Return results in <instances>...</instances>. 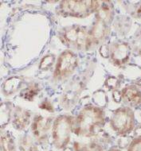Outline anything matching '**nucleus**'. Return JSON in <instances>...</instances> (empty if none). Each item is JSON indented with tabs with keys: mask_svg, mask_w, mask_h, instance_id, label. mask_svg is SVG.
<instances>
[{
	"mask_svg": "<svg viewBox=\"0 0 141 151\" xmlns=\"http://www.w3.org/2000/svg\"><path fill=\"white\" fill-rule=\"evenodd\" d=\"M105 146L93 140H90L88 143H81L77 142H73L74 151H106Z\"/></svg>",
	"mask_w": 141,
	"mask_h": 151,
	"instance_id": "16",
	"label": "nucleus"
},
{
	"mask_svg": "<svg viewBox=\"0 0 141 151\" xmlns=\"http://www.w3.org/2000/svg\"><path fill=\"white\" fill-rule=\"evenodd\" d=\"M99 53L103 58H108L109 56V45L102 44L99 48Z\"/></svg>",
	"mask_w": 141,
	"mask_h": 151,
	"instance_id": "27",
	"label": "nucleus"
},
{
	"mask_svg": "<svg viewBox=\"0 0 141 151\" xmlns=\"http://www.w3.org/2000/svg\"><path fill=\"white\" fill-rule=\"evenodd\" d=\"M57 59L58 58H56V55L53 54V53L45 55L40 60L38 68L42 72H47V71L51 70L53 67L56 65Z\"/></svg>",
	"mask_w": 141,
	"mask_h": 151,
	"instance_id": "19",
	"label": "nucleus"
},
{
	"mask_svg": "<svg viewBox=\"0 0 141 151\" xmlns=\"http://www.w3.org/2000/svg\"><path fill=\"white\" fill-rule=\"evenodd\" d=\"M18 147L20 151H39L33 138L29 135H24L19 139Z\"/></svg>",
	"mask_w": 141,
	"mask_h": 151,
	"instance_id": "20",
	"label": "nucleus"
},
{
	"mask_svg": "<svg viewBox=\"0 0 141 151\" xmlns=\"http://www.w3.org/2000/svg\"><path fill=\"white\" fill-rule=\"evenodd\" d=\"M54 120L52 117H44L41 115L34 116L31 122V132L37 143L42 146H46Z\"/></svg>",
	"mask_w": 141,
	"mask_h": 151,
	"instance_id": "8",
	"label": "nucleus"
},
{
	"mask_svg": "<svg viewBox=\"0 0 141 151\" xmlns=\"http://www.w3.org/2000/svg\"><path fill=\"white\" fill-rule=\"evenodd\" d=\"M101 1L97 0H63L56 9L57 14L65 18H85L98 10Z\"/></svg>",
	"mask_w": 141,
	"mask_h": 151,
	"instance_id": "2",
	"label": "nucleus"
},
{
	"mask_svg": "<svg viewBox=\"0 0 141 151\" xmlns=\"http://www.w3.org/2000/svg\"><path fill=\"white\" fill-rule=\"evenodd\" d=\"M110 127L117 135H128L136 127V117L132 107L124 106L115 110L111 119Z\"/></svg>",
	"mask_w": 141,
	"mask_h": 151,
	"instance_id": "5",
	"label": "nucleus"
},
{
	"mask_svg": "<svg viewBox=\"0 0 141 151\" xmlns=\"http://www.w3.org/2000/svg\"><path fill=\"white\" fill-rule=\"evenodd\" d=\"M95 18L104 22L108 25H112L115 19V7L112 1H101L99 8L95 13Z\"/></svg>",
	"mask_w": 141,
	"mask_h": 151,
	"instance_id": "12",
	"label": "nucleus"
},
{
	"mask_svg": "<svg viewBox=\"0 0 141 151\" xmlns=\"http://www.w3.org/2000/svg\"><path fill=\"white\" fill-rule=\"evenodd\" d=\"M75 117L70 115H61L56 117L53 122L51 135L53 145L58 150L67 147L73 133Z\"/></svg>",
	"mask_w": 141,
	"mask_h": 151,
	"instance_id": "4",
	"label": "nucleus"
},
{
	"mask_svg": "<svg viewBox=\"0 0 141 151\" xmlns=\"http://www.w3.org/2000/svg\"><path fill=\"white\" fill-rule=\"evenodd\" d=\"M1 151H16L14 138L10 132H5L1 135Z\"/></svg>",
	"mask_w": 141,
	"mask_h": 151,
	"instance_id": "18",
	"label": "nucleus"
},
{
	"mask_svg": "<svg viewBox=\"0 0 141 151\" xmlns=\"http://www.w3.org/2000/svg\"><path fill=\"white\" fill-rule=\"evenodd\" d=\"M24 78L21 76H11L2 84V92L5 96H11L22 88Z\"/></svg>",
	"mask_w": 141,
	"mask_h": 151,
	"instance_id": "13",
	"label": "nucleus"
},
{
	"mask_svg": "<svg viewBox=\"0 0 141 151\" xmlns=\"http://www.w3.org/2000/svg\"><path fill=\"white\" fill-rule=\"evenodd\" d=\"M63 151H73V149H71L70 147H68V146H67V147H65V148L63 150Z\"/></svg>",
	"mask_w": 141,
	"mask_h": 151,
	"instance_id": "33",
	"label": "nucleus"
},
{
	"mask_svg": "<svg viewBox=\"0 0 141 151\" xmlns=\"http://www.w3.org/2000/svg\"><path fill=\"white\" fill-rule=\"evenodd\" d=\"M14 104L11 101H3L0 106L1 111V129L3 130L12 119Z\"/></svg>",
	"mask_w": 141,
	"mask_h": 151,
	"instance_id": "14",
	"label": "nucleus"
},
{
	"mask_svg": "<svg viewBox=\"0 0 141 151\" xmlns=\"http://www.w3.org/2000/svg\"><path fill=\"white\" fill-rule=\"evenodd\" d=\"M112 26L118 34H120V35H125L130 30L132 20L128 16L119 15L115 18L112 22Z\"/></svg>",
	"mask_w": 141,
	"mask_h": 151,
	"instance_id": "15",
	"label": "nucleus"
},
{
	"mask_svg": "<svg viewBox=\"0 0 141 151\" xmlns=\"http://www.w3.org/2000/svg\"><path fill=\"white\" fill-rule=\"evenodd\" d=\"M79 65L78 56L70 50L61 52L55 65L53 79L55 81H63L73 75Z\"/></svg>",
	"mask_w": 141,
	"mask_h": 151,
	"instance_id": "6",
	"label": "nucleus"
},
{
	"mask_svg": "<svg viewBox=\"0 0 141 151\" xmlns=\"http://www.w3.org/2000/svg\"><path fill=\"white\" fill-rule=\"evenodd\" d=\"M90 138H91L92 140H93L95 142H98V143L101 144L104 146H106L105 145H108L111 142L110 136L106 132H105L104 130H101V129Z\"/></svg>",
	"mask_w": 141,
	"mask_h": 151,
	"instance_id": "24",
	"label": "nucleus"
},
{
	"mask_svg": "<svg viewBox=\"0 0 141 151\" xmlns=\"http://www.w3.org/2000/svg\"><path fill=\"white\" fill-rule=\"evenodd\" d=\"M106 116L103 108L89 104L84 107L75 118L73 134L79 137L92 138L105 124Z\"/></svg>",
	"mask_w": 141,
	"mask_h": 151,
	"instance_id": "1",
	"label": "nucleus"
},
{
	"mask_svg": "<svg viewBox=\"0 0 141 151\" xmlns=\"http://www.w3.org/2000/svg\"><path fill=\"white\" fill-rule=\"evenodd\" d=\"M58 38L70 50H89V29L86 26L74 24L63 27L58 32Z\"/></svg>",
	"mask_w": 141,
	"mask_h": 151,
	"instance_id": "3",
	"label": "nucleus"
},
{
	"mask_svg": "<svg viewBox=\"0 0 141 151\" xmlns=\"http://www.w3.org/2000/svg\"><path fill=\"white\" fill-rule=\"evenodd\" d=\"M112 97L113 101L116 104H120L122 101V96H121V91L119 89L114 90L112 91Z\"/></svg>",
	"mask_w": 141,
	"mask_h": 151,
	"instance_id": "29",
	"label": "nucleus"
},
{
	"mask_svg": "<svg viewBox=\"0 0 141 151\" xmlns=\"http://www.w3.org/2000/svg\"><path fill=\"white\" fill-rule=\"evenodd\" d=\"M122 101L128 107H136L141 104V90L138 87L130 84L121 90Z\"/></svg>",
	"mask_w": 141,
	"mask_h": 151,
	"instance_id": "11",
	"label": "nucleus"
},
{
	"mask_svg": "<svg viewBox=\"0 0 141 151\" xmlns=\"http://www.w3.org/2000/svg\"><path fill=\"white\" fill-rule=\"evenodd\" d=\"M129 44L134 54L141 57V28L135 33Z\"/></svg>",
	"mask_w": 141,
	"mask_h": 151,
	"instance_id": "23",
	"label": "nucleus"
},
{
	"mask_svg": "<svg viewBox=\"0 0 141 151\" xmlns=\"http://www.w3.org/2000/svg\"><path fill=\"white\" fill-rule=\"evenodd\" d=\"M105 85L109 91H114L119 88L120 85V80L114 76H108L105 81Z\"/></svg>",
	"mask_w": 141,
	"mask_h": 151,
	"instance_id": "25",
	"label": "nucleus"
},
{
	"mask_svg": "<svg viewBox=\"0 0 141 151\" xmlns=\"http://www.w3.org/2000/svg\"><path fill=\"white\" fill-rule=\"evenodd\" d=\"M106 151H122L120 149L117 148V147H112V148H110L109 150H108Z\"/></svg>",
	"mask_w": 141,
	"mask_h": 151,
	"instance_id": "32",
	"label": "nucleus"
},
{
	"mask_svg": "<svg viewBox=\"0 0 141 151\" xmlns=\"http://www.w3.org/2000/svg\"><path fill=\"white\" fill-rule=\"evenodd\" d=\"M110 32V25L96 19L91 28L89 29V50L104 44L109 37Z\"/></svg>",
	"mask_w": 141,
	"mask_h": 151,
	"instance_id": "9",
	"label": "nucleus"
},
{
	"mask_svg": "<svg viewBox=\"0 0 141 151\" xmlns=\"http://www.w3.org/2000/svg\"><path fill=\"white\" fill-rule=\"evenodd\" d=\"M92 100L94 103L95 106L101 108H104L108 104V96L105 91L103 90H98L95 91L93 95Z\"/></svg>",
	"mask_w": 141,
	"mask_h": 151,
	"instance_id": "22",
	"label": "nucleus"
},
{
	"mask_svg": "<svg viewBox=\"0 0 141 151\" xmlns=\"http://www.w3.org/2000/svg\"><path fill=\"white\" fill-rule=\"evenodd\" d=\"M126 10L135 18H141V1H125Z\"/></svg>",
	"mask_w": 141,
	"mask_h": 151,
	"instance_id": "21",
	"label": "nucleus"
},
{
	"mask_svg": "<svg viewBox=\"0 0 141 151\" xmlns=\"http://www.w3.org/2000/svg\"><path fill=\"white\" fill-rule=\"evenodd\" d=\"M127 151H141V137L132 139L128 145Z\"/></svg>",
	"mask_w": 141,
	"mask_h": 151,
	"instance_id": "26",
	"label": "nucleus"
},
{
	"mask_svg": "<svg viewBox=\"0 0 141 151\" xmlns=\"http://www.w3.org/2000/svg\"><path fill=\"white\" fill-rule=\"evenodd\" d=\"M31 118V112L29 110L17 106L14 108L11 122L16 130H24L30 124Z\"/></svg>",
	"mask_w": 141,
	"mask_h": 151,
	"instance_id": "10",
	"label": "nucleus"
},
{
	"mask_svg": "<svg viewBox=\"0 0 141 151\" xmlns=\"http://www.w3.org/2000/svg\"><path fill=\"white\" fill-rule=\"evenodd\" d=\"M130 44L124 41H117L109 45L108 60L113 66L124 68L130 61L132 55Z\"/></svg>",
	"mask_w": 141,
	"mask_h": 151,
	"instance_id": "7",
	"label": "nucleus"
},
{
	"mask_svg": "<svg viewBox=\"0 0 141 151\" xmlns=\"http://www.w3.org/2000/svg\"><path fill=\"white\" fill-rule=\"evenodd\" d=\"M134 85L141 88V78L138 79V80H136V81H134Z\"/></svg>",
	"mask_w": 141,
	"mask_h": 151,
	"instance_id": "31",
	"label": "nucleus"
},
{
	"mask_svg": "<svg viewBox=\"0 0 141 151\" xmlns=\"http://www.w3.org/2000/svg\"><path fill=\"white\" fill-rule=\"evenodd\" d=\"M40 87L38 83L35 82H32L29 83L25 88L22 89L20 91V96L22 99H26L27 101L31 102L34 99V98L38 96V94L39 93Z\"/></svg>",
	"mask_w": 141,
	"mask_h": 151,
	"instance_id": "17",
	"label": "nucleus"
},
{
	"mask_svg": "<svg viewBox=\"0 0 141 151\" xmlns=\"http://www.w3.org/2000/svg\"><path fill=\"white\" fill-rule=\"evenodd\" d=\"M135 135L136 137L135 138H137V137H141V126H139L137 127H135Z\"/></svg>",
	"mask_w": 141,
	"mask_h": 151,
	"instance_id": "30",
	"label": "nucleus"
},
{
	"mask_svg": "<svg viewBox=\"0 0 141 151\" xmlns=\"http://www.w3.org/2000/svg\"><path fill=\"white\" fill-rule=\"evenodd\" d=\"M39 107L41 109L46 110V111H48L54 112V107H53L52 104L50 103V100L48 99H44L43 101L39 104Z\"/></svg>",
	"mask_w": 141,
	"mask_h": 151,
	"instance_id": "28",
	"label": "nucleus"
}]
</instances>
